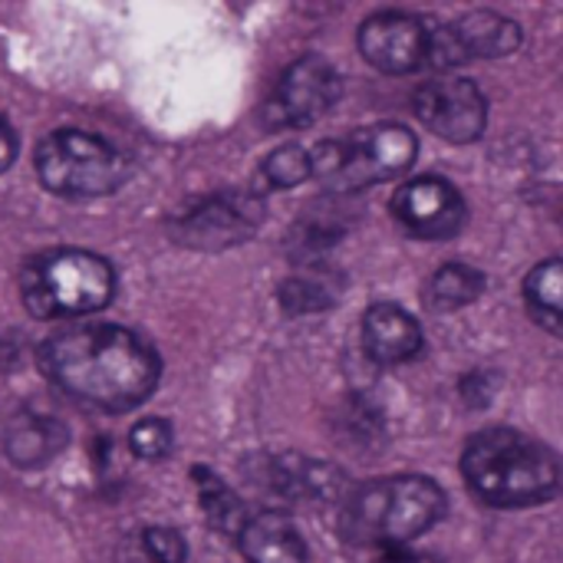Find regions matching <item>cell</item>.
<instances>
[{"instance_id": "1", "label": "cell", "mask_w": 563, "mask_h": 563, "mask_svg": "<svg viewBox=\"0 0 563 563\" xmlns=\"http://www.w3.org/2000/svg\"><path fill=\"white\" fill-rule=\"evenodd\" d=\"M36 363L59 393L99 412L142 406L162 376L155 350L112 323H76L53 333L40 346Z\"/></svg>"}, {"instance_id": "2", "label": "cell", "mask_w": 563, "mask_h": 563, "mask_svg": "<svg viewBox=\"0 0 563 563\" xmlns=\"http://www.w3.org/2000/svg\"><path fill=\"white\" fill-rule=\"evenodd\" d=\"M462 475L492 508L548 505L561 488V462L544 442L515 429H485L462 452Z\"/></svg>"}, {"instance_id": "3", "label": "cell", "mask_w": 563, "mask_h": 563, "mask_svg": "<svg viewBox=\"0 0 563 563\" xmlns=\"http://www.w3.org/2000/svg\"><path fill=\"white\" fill-rule=\"evenodd\" d=\"M445 515V495L422 475H393L353 492L340 515V531L356 548H406L435 528Z\"/></svg>"}, {"instance_id": "4", "label": "cell", "mask_w": 563, "mask_h": 563, "mask_svg": "<svg viewBox=\"0 0 563 563\" xmlns=\"http://www.w3.org/2000/svg\"><path fill=\"white\" fill-rule=\"evenodd\" d=\"M20 297L36 320L86 317L109 307V300L115 297V274L99 254L56 247L23 264Z\"/></svg>"}, {"instance_id": "5", "label": "cell", "mask_w": 563, "mask_h": 563, "mask_svg": "<svg viewBox=\"0 0 563 563\" xmlns=\"http://www.w3.org/2000/svg\"><path fill=\"white\" fill-rule=\"evenodd\" d=\"M419 142L406 125L383 122L327 139L310 152V175L330 191H360L402 175L416 162Z\"/></svg>"}, {"instance_id": "6", "label": "cell", "mask_w": 563, "mask_h": 563, "mask_svg": "<svg viewBox=\"0 0 563 563\" xmlns=\"http://www.w3.org/2000/svg\"><path fill=\"white\" fill-rule=\"evenodd\" d=\"M33 165L43 188L63 198L112 195L129 178V158L112 142L79 129H56L43 135Z\"/></svg>"}, {"instance_id": "7", "label": "cell", "mask_w": 563, "mask_h": 563, "mask_svg": "<svg viewBox=\"0 0 563 563\" xmlns=\"http://www.w3.org/2000/svg\"><path fill=\"white\" fill-rule=\"evenodd\" d=\"M340 89L343 86H340V73L333 69V63H327L317 53L300 56L280 73L274 96L264 106V125L267 129H307L336 106Z\"/></svg>"}, {"instance_id": "8", "label": "cell", "mask_w": 563, "mask_h": 563, "mask_svg": "<svg viewBox=\"0 0 563 563\" xmlns=\"http://www.w3.org/2000/svg\"><path fill=\"white\" fill-rule=\"evenodd\" d=\"M264 221V201L254 191H221L181 211L172 221V238L198 251H221L247 241Z\"/></svg>"}, {"instance_id": "9", "label": "cell", "mask_w": 563, "mask_h": 563, "mask_svg": "<svg viewBox=\"0 0 563 563\" xmlns=\"http://www.w3.org/2000/svg\"><path fill=\"white\" fill-rule=\"evenodd\" d=\"M412 109L426 129H432L439 139L468 145L482 139L488 125V99L472 79L439 76L416 89Z\"/></svg>"}, {"instance_id": "10", "label": "cell", "mask_w": 563, "mask_h": 563, "mask_svg": "<svg viewBox=\"0 0 563 563\" xmlns=\"http://www.w3.org/2000/svg\"><path fill=\"white\" fill-rule=\"evenodd\" d=\"M432 30L435 23L402 13V10H383L373 13L360 26V53L369 66L379 73H416L429 66L432 53Z\"/></svg>"}, {"instance_id": "11", "label": "cell", "mask_w": 563, "mask_h": 563, "mask_svg": "<svg viewBox=\"0 0 563 563\" xmlns=\"http://www.w3.org/2000/svg\"><path fill=\"white\" fill-rule=\"evenodd\" d=\"M393 214L419 241H449L465 224V198L445 178L426 175L393 195Z\"/></svg>"}, {"instance_id": "12", "label": "cell", "mask_w": 563, "mask_h": 563, "mask_svg": "<svg viewBox=\"0 0 563 563\" xmlns=\"http://www.w3.org/2000/svg\"><path fill=\"white\" fill-rule=\"evenodd\" d=\"M363 343L376 363L399 366V363H409L422 350V327L402 307L376 303L363 317Z\"/></svg>"}, {"instance_id": "13", "label": "cell", "mask_w": 563, "mask_h": 563, "mask_svg": "<svg viewBox=\"0 0 563 563\" xmlns=\"http://www.w3.org/2000/svg\"><path fill=\"white\" fill-rule=\"evenodd\" d=\"M459 59H498L521 46V26L495 10H472L449 23Z\"/></svg>"}, {"instance_id": "14", "label": "cell", "mask_w": 563, "mask_h": 563, "mask_svg": "<svg viewBox=\"0 0 563 563\" xmlns=\"http://www.w3.org/2000/svg\"><path fill=\"white\" fill-rule=\"evenodd\" d=\"M238 541L247 563H307V541L300 538L294 521L277 511L251 518L241 528Z\"/></svg>"}, {"instance_id": "15", "label": "cell", "mask_w": 563, "mask_h": 563, "mask_svg": "<svg viewBox=\"0 0 563 563\" xmlns=\"http://www.w3.org/2000/svg\"><path fill=\"white\" fill-rule=\"evenodd\" d=\"M3 445L13 465L36 468V465H46L66 445V429L49 416H20L10 422Z\"/></svg>"}, {"instance_id": "16", "label": "cell", "mask_w": 563, "mask_h": 563, "mask_svg": "<svg viewBox=\"0 0 563 563\" xmlns=\"http://www.w3.org/2000/svg\"><path fill=\"white\" fill-rule=\"evenodd\" d=\"M485 287H488V280H485V274L478 267L462 264V261H449V264H442L432 274L426 300H429L432 310L449 313V310H459V307L475 303L485 294Z\"/></svg>"}, {"instance_id": "17", "label": "cell", "mask_w": 563, "mask_h": 563, "mask_svg": "<svg viewBox=\"0 0 563 563\" xmlns=\"http://www.w3.org/2000/svg\"><path fill=\"white\" fill-rule=\"evenodd\" d=\"M191 482H195V488H198L205 518L214 525V531L241 534V528L247 525V511H244L241 498H238L211 468H205V465L191 468Z\"/></svg>"}, {"instance_id": "18", "label": "cell", "mask_w": 563, "mask_h": 563, "mask_svg": "<svg viewBox=\"0 0 563 563\" xmlns=\"http://www.w3.org/2000/svg\"><path fill=\"white\" fill-rule=\"evenodd\" d=\"M561 294H563V274L561 261L551 257L544 264H538L528 280H525V297L528 307L534 313V320L548 330V333H561Z\"/></svg>"}, {"instance_id": "19", "label": "cell", "mask_w": 563, "mask_h": 563, "mask_svg": "<svg viewBox=\"0 0 563 563\" xmlns=\"http://www.w3.org/2000/svg\"><path fill=\"white\" fill-rule=\"evenodd\" d=\"M307 175H310V152L300 148V145H280L261 165V178L271 188H280V191L300 185Z\"/></svg>"}, {"instance_id": "20", "label": "cell", "mask_w": 563, "mask_h": 563, "mask_svg": "<svg viewBox=\"0 0 563 563\" xmlns=\"http://www.w3.org/2000/svg\"><path fill=\"white\" fill-rule=\"evenodd\" d=\"M172 426L165 419H142L132 432H129V445L139 459L145 462H158L172 452Z\"/></svg>"}, {"instance_id": "21", "label": "cell", "mask_w": 563, "mask_h": 563, "mask_svg": "<svg viewBox=\"0 0 563 563\" xmlns=\"http://www.w3.org/2000/svg\"><path fill=\"white\" fill-rule=\"evenodd\" d=\"M139 554L145 563H188V548L172 528H148L139 538Z\"/></svg>"}, {"instance_id": "22", "label": "cell", "mask_w": 563, "mask_h": 563, "mask_svg": "<svg viewBox=\"0 0 563 563\" xmlns=\"http://www.w3.org/2000/svg\"><path fill=\"white\" fill-rule=\"evenodd\" d=\"M280 303L290 313H313V310L330 307V294L323 290V284H317L310 277H294L280 287Z\"/></svg>"}, {"instance_id": "23", "label": "cell", "mask_w": 563, "mask_h": 563, "mask_svg": "<svg viewBox=\"0 0 563 563\" xmlns=\"http://www.w3.org/2000/svg\"><path fill=\"white\" fill-rule=\"evenodd\" d=\"M13 155H16V135L0 115V172H7L13 165Z\"/></svg>"}, {"instance_id": "24", "label": "cell", "mask_w": 563, "mask_h": 563, "mask_svg": "<svg viewBox=\"0 0 563 563\" xmlns=\"http://www.w3.org/2000/svg\"><path fill=\"white\" fill-rule=\"evenodd\" d=\"M373 563H432L429 558H422V554H412L409 548H383L379 551V558Z\"/></svg>"}]
</instances>
